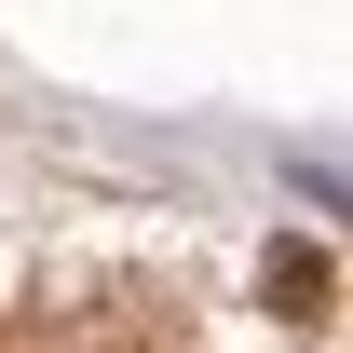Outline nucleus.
<instances>
[{
  "instance_id": "obj_1",
  "label": "nucleus",
  "mask_w": 353,
  "mask_h": 353,
  "mask_svg": "<svg viewBox=\"0 0 353 353\" xmlns=\"http://www.w3.org/2000/svg\"><path fill=\"white\" fill-rule=\"evenodd\" d=\"M272 312H326V259L312 245H272Z\"/></svg>"
}]
</instances>
